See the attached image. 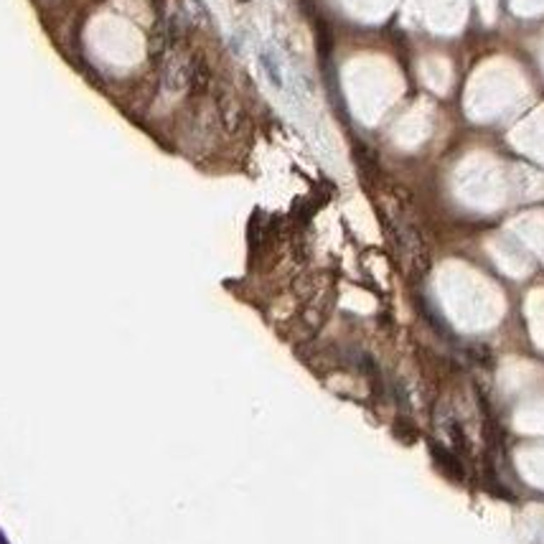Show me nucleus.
<instances>
[{"label":"nucleus","mask_w":544,"mask_h":544,"mask_svg":"<svg viewBox=\"0 0 544 544\" xmlns=\"http://www.w3.org/2000/svg\"><path fill=\"white\" fill-rule=\"evenodd\" d=\"M259 64H262V69L267 72V77H270V82L275 86H283V77H280V69H278V61L272 59L270 53L262 51L259 53Z\"/></svg>","instance_id":"obj_1"}]
</instances>
